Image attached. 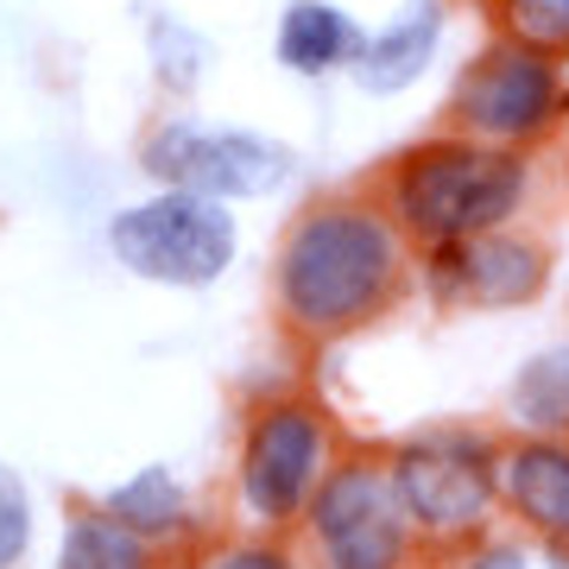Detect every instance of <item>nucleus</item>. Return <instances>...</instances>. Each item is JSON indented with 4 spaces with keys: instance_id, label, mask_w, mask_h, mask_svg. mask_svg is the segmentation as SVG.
Returning a JSON list of instances; mask_svg holds the SVG:
<instances>
[{
    "instance_id": "f257e3e1",
    "label": "nucleus",
    "mask_w": 569,
    "mask_h": 569,
    "mask_svg": "<svg viewBox=\"0 0 569 569\" xmlns=\"http://www.w3.org/2000/svg\"><path fill=\"white\" fill-rule=\"evenodd\" d=\"M411 247L406 228L387 216V203L367 197H329L310 203L284 228L279 266H272V298L279 317L305 336H348L373 323L380 310L406 291Z\"/></svg>"
},
{
    "instance_id": "f03ea898",
    "label": "nucleus",
    "mask_w": 569,
    "mask_h": 569,
    "mask_svg": "<svg viewBox=\"0 0 569 569\" xmlns=\"http://www.w3.org/2000/svg\"><path fill=\"white\" fill-rule=\"evenodd\" d=\"M531 197V164L512 146L488 140H425L411 146L406 159L387 171V216L406 228V241L430 247H456V241H481L526 209Z\"/></svg>"
},
{
    "instance_id": "7ed1b4c3",
    "label": "nucleus",
    "mask_w": 569,
    "mask_h": 569,
    "mask_svg": "<svg viewBox=\"0 0 569 569\" xmlns=\"http://www.w3.org/2000/svg\"><path fill=\"white\" fill-rule=\"evenodd\" d=\"M500 456L488 430L468 425H437L418 430L387 456V475L399 488V507L430 545H462L481 538L488 519L500 512Z\"/></svg>"
},
{
    "instance_id": "20e7f679",
    "label": "nucleus",
    "mask_w": 569,
    "mask_h": 569,
    "mask_svg": "<svg viewBox=\"0 0 569 569\" xmlns=\"http://www.w3.org/2000/svg\"><path fill=\"white\" fill-rule=\"evenodd\" d=\"M336 456V425L317 399H266L241 430V456H234V507L253 526H305L317 488L329 481Z\"/></svg>"
},
{
    "instance_id": "39448f33",
    "label": "nucleus",
    "mask_w": 569,
    "mask_h": 569,
    "mask_svg": "<svg viewBox=\"0 0 569 569\" xmlns=\"http://www.w3.org/2000/svg\"><path fill=\"white\" fill-rule=\"evenodd\" d=\"M146 178L164 190H190L209 203H266L298 178V152L260 127H222V121H164L140 146Z\"/></svg>"
},
{
    "instance_id": "423d86ee",
    "label": "nucleus",
    "mask_w": 569,
    "mask_h": 569,
    "mask_svg": "<svg viewBox=\"0 0 569 569\" xmlns=\"http://www.w3.org/2000/svg\"><path fill=\"white\" fill-rule=\"evenodd\" d=\"M108 253L146 284H171V291H203L234 266L241 253V228L234 209L190 197V190H159L127 203L108 222Z\"/></svg>"
},
{
    "instance_id": "0eeeda50",
    "label": "nucleus",
    "mask_w": 569,
    "mask_h": 569,
    "mask_svg": "<svg viewBox=\"0 0 569 569\" xmlns=\"http://www.w3.org/2000/svg\"><path fill=\"white\" fill-rule=\"evenodd\" d=\"M305 538L323 569H406L418 557V526L399 507L387 462L348 456L329 468L305 512Z\"/></svg>"
},
{
    "instance_id": "6e6552de",
    "label": "nucleus",
    "mask_w": 569,
    "mask_h": 569,
    "mask_svg": "<svg viewBox=\"0 0 569 569\" xmlns=\"http://www.w3.org/2000/svg\"><path fill=\"white\" fill-rule=\"evenodd\" d=\"M563 102H569V82L557 70V58H538V51L507 39V44H488L462 70V82H456V127L468 140L519 152L538 133H550Z\"/></svg>"
},
{
    "instance_id": "1a4fd4ad",
    "label": "nucleus",
    "mask_w": 569,
    "mask_h": 569,
    "mask_svg": "<svg viewBox=\"0 0 569 569\" xmlns=\"http://www.w3.org/2000/svg\"><path fill=\"white\" fill-rule=\"evenodd\" d=\"M545 279H550V253L531 234H512V228L425 253V291L437 305L519 310L545 291Z\"/></svg>"
},
{
    "instance_id": "9d476101",
    "label": "nucleus",
    "mask_w": 569,
    "mask_h": 569,
    "mask_svg": "<svg viewBox=\"0 0 569 569\" xmlns=\"http://www.w3.org/2000/svg\"><path fill=\"white\" fill-rule=\"evenodd\" d=\"M500 507L545 538L550 550H569V437H519L500 456Z\"/></svg>"
},
{
    "instance_id": "9b49d317",
    "label": "nucleus",
    "mask_w": 569,
    "mask_h": 569,
    "mask_svg": "<svg viewBox=\"0 0 569 569\" xmlns=\"http://www.w3.org/2000/svg\"><path fill=\"white\" fill-rule=\"evenodd\" d=\"M437 44H443V0H406L380 32H367L348 77L361 96H399L437 63Z\"/></svg>"
},
{
    "instance_id": "f8f14e48",
    "label": "nucleus",
    "mask_w": 569,
    "mask_h": 569,
    "mask_svg": "<svg viewBox=\"0 0 569 569\" xmlns=\"http://www.w3.org/2000/svg\"><path fill=\"white\" fill-rule=\"evenodd\" d=\"M367 44V26L329 0H291L279 13V32H272V58L291 70V77H329V70H355Z\"/></svg>"
},
{
    "instance_id": "ddd939ff",
    "label": "nucleus",
    "mask_w": 569,
    "mask_h": 569,
    "mask_svg": "<svg viewBox=\"0 0 569 569\" xmlns=\"http://www.w3.org/2000/svg\"><path fill=\"white\" fill-rule=\"evenodd\" d=\"M102 512H114V519H121V526H133L140 538L164 545V538L190 531L197 500H190V488H183L164 462H146V468H133L127 481H114V488L102 493Z\"/></svg>"
},
{
    "instance_id": "4468645a",
    "label": "nucleus",
    "mask_w": 569,
    "mask_h": 569,
    "mask_svg": "<svg viewBox=\"0 0 569 569\" xmlns=\"http://www.w3.org/2000/svg\"><path fill=\"white\" fill-rule=\"evenodd\" d=\"M507 418L526 437H569V342L538 348L507 387Z\"/></svg>"
},
{
    "instance_id": "2eb2a0df",
    "label": "nucleus",
    "mask_w": 569,
    "mask_h": 569,
    "mask_svg": "<svg viewBox=\"0 0 569 569\" xmlns=\"http://www.w3.org/2000/svg\"><path fill=\"white\" fill-rule=\"evenodd\" d=\"M58 569H159V545L114 512H77L58 538Z\"/></svg>"
},
{
    "instance_id": "dca6fc26",
    "label": "nucleus",
    "mask_w": 569,
    "mask_h": 569,
    "mask_svg": "<svg viewBox=\"0 0 569 569\" xmlns=\"http://www.w3.org/2000/svg\"><path fill=\"white\" fill-rule=\"evenodd\" d=\"M512 44L538 58H569V0H493Z\"/></svg>"
},
{
    "instance_id": "f3484780",
    "label": "nucleus",
    "mask_w": 569,
    "mask_h": 569,
    "mask_svg": "<svg viewBox=\"0 0 569 569\" xmlns=\"http://www.w3.org/2000/svg\"><path fill=\"white\" fill-rule=\"evenodd\" d=\"M209 63H216V51H209V39L197 32V26L152 20V70H159L164 89H190V82H203Z\"/></svg>"
},
{
    "instance_id": "a211bd4d",
    "label": "nucleus",
    "mask_w": 569,
    "mask_h": 569,
    "mask_svg": "<svg viewBox=\"0 0 569 569\" xmlns=\"http://www.w3.org/2000/svg\"><path fill=\"white\" fill-rule=\"evenodd\" d=\"M26 550H32V500L20 475L0 462V569H20Z\"/></svg>"
},
{
    "instance_id": "6ab92c4d",
    "label": "nucleus",
    "mask_w": 569,
    "mask_h": 569,
    "mask_svg": "<svg viewBox=\"0 0 569 569\" xmlns=\"http://www.w3.org/2000/svg\"><path fill=\"white\" fill-rule=\"evenodd\" d=\"M190 569H298V557L284 545H272V538H234V545L197 557Z\"/></svg>"
},
{
    "instance_id": "aec40b11",
    "label": "nucleus",
    "mask_w": 569,
    "mask_h": 569,
    "mask_svg": "<svg viewBox=\"0 0 569 569\" xmlns=\"http://www.w3.org/2000/svg\"><path fill=\"white\" fill-rule=\"evenodd\" d=\"M462 569H531V550H526V545H512V538H488V545L468 550V563H462Z\"/></svg>"
},
{
    "instance_id": "412c9836",
    "label": "nucleus",
    "mask_w": 569,
    "mask_h": 569,
    "mask_svg": "<svg viewBox=\"0 0 569 569\" xmlns=\"http://www.w3.org/2000/svg\"><path fill=\"white\" fill-rule=\"evenodd\" d=\"M545 569H569V550H550V563Z\"/></svg>"
}]
</instances>
